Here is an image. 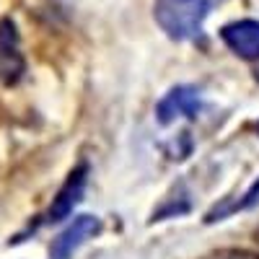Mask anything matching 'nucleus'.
I'll return each mask as SVG.
<instances>
[{
    "label": "nucleus",
    "instance_id": "obj_1",
    "mask_svg": "<svg viewBox=\"0 0 259 259\" xmlns=\"http://www.w3.org/2000/svg\"><path fill=\"white\" fill-rule=\"evenodd\" d=\"M218 0H156L153 16L166 36L187 41L202 34V24Z\"/></svg>",
    "mask_w": 259,
    "mask_h": 259
},
{
    "label": "nucleus",
    "instance_id": "obj_2",
    "mask_svg": "<svg viewBox=\"0 0 259 259\" xmlns=\"http://www.w3.org/2000/svg\"><path fill=\"white\" fill-rule=\"evenodd\" d=\"M26 70V60L21 52V36L11 18L0 21V85H13Z\"/></svg>",
    "mask_w": 259,
    "mask_h": 259
},
{
    "label": "nucleus",
    "instance_id": "obj_3",
    "mask_svg": "<svg viewBox=\"0 0 259 259\" xmlns=\"http://www.w3.org/2000/svg\"><path fill=\"white\" fill-rule=\"evenodd\" d=\"M85 182H89V166L80 163L75 166L68 179H65V184L60 187V192L52 197V205L47 210V223H57V221H65L68 215L73 212V207L80 202L83 192H85Z\"/></svg>",
    "mask_w": 259,
    "mask_h": 259
},
{
    "label": "nucleus",
    "instance_id": "obj_4",
    "mask_svg": "<svg viewBox=\"0 0 259 259\" xmlns=\"http://www.w3.org/2000/svg\"><path fill=\"white\" fill-rule=\"evenodd\" d=\"M197 112H200V91L194 85H177V89H171L156 109L161 124H171L179 117L192 119V117H197Z\"/></svg>",
    "mask_w": 259,
    "mask_h": 259
},
{
    "label": "nucleus",
    "instance_id": "obj_5",
    "mask_svg": "<svg viewBox=\"0 0 259 259\" xmlns=\"http://www.w3.org/2000/svg\"><path fill=\"white\" fill-rule=\"evenodd\" d=\"M99 228H101L99 218H94V215H78V218L55 239L52 259H70L85 241L91 239V236L99 233Z\"/></svg>",
    "mask_w": 259,
    "mask_h": 259
},
{
    "label": "nucleus",
    "instance_id": "obj_6",
    "mask_svg": "<svg viewBox=\"0 0 259 259\" xmlns=\"http://www.w3.org/2000/svg\"><path fill=\"white\" fill-rule=\"evenodd\" d=\"M221 39L226 41V47L236 52L244 60H259V21L244 18L233 21L221 29Z\"/></svg>",
    "mask_w": 259,
    "mask_h": 259
},
{
    "label": "nucleus",
    "instance_id": "obj_7",
    "mask_svg": "<svg viewBox=\"0 0 259 259\" xmlns=\"http://www.w3.org/2000/svg\"><path fill=\"white\" fill-rule=\"evenodd\" d=\"M259 202V179L249 187V192L244 194V197L236 202V205H228V207H215L210 215H207V221L212 223V221H218V218H223L226 212H236V210H249V207H254Z\"/></svg>",
    "mask_w": 259,
    "mask_h": 259
},
{
    "label": "nucleus",
    "instance_id": "obj_8",
    "mask_svg": "<svg viewBox=\"0 0 259 259\" xmlns=\"http://www.w3.org/2000/svg\"><path fill=\"white\" fill-rule=\"evenodd\" d=\"M205 259H259V254L246 251V249H221V251H212Z\"/></svg>",
    "mask_w": 259,
    "mask_h": 259
},
{
    "label": "nucleus",
    "instance_id": "obj_9",
    "mask_svg": "<svg viewBox=\"0 0 259 259\" xmlns=\"http://www.w3.org/2000/svg\"><path fill=\"white\" fill-rule=\"evenodd\" d=\"M256 241H259V228H256Z\"/></svg>",
    "mask_w": 259,
    "mask_h": 259
},
{
    "label": "nucleus",
    "instance_id": "obj_10",
    "mask_svg": "<svg viewBox=\"0 0 259 259\" xmlns=\"http://www.w3.org/2000/svg\"><path fill=\"white\" fill-rule=\"evenodd\" d=\"M256 133H259V122H256Z\"/></svg>",
    "mask_w": 259,
    "mask_h": 259
},
{
    "label": "nucleus",
    "instance_id": "obj_11",
    "mask_svg": "<svg viewBox=\"0 0 259 259\" xmlns=\"http://www.w3.org/2000/svg\"><path fill=\"white\" fill-rule=\"evenodd\" d=\"M256 78H259V70H256Z\"/></svg>",
    "mask_w": 259,
    "mask_h": 259
}]
</instances>
